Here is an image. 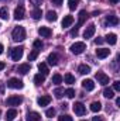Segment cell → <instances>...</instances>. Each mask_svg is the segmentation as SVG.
I'll list each match as a JSON object with an SVG mask.
<instances>
[{
    "label": "cell",
    "mask_w": 120,
    "mask_h": 121,
    "mask_svg": "<svg viewBox=\"0 0 120 121\" xmlns=\"http://www.w3.org/2000/svg\"><path fill=\"white\" fill-rule=\"evenodd\" d=\"M11 37H13V41L16 42H21L26 39V30L24 27H16L13 32H11Z\"/></svg>",
    "instance_id": "6da1fadb"
},
{
    "label": "cell",
    "mask_w": 120,
    "mask_h": 121,
    "mask_svg": "<svg viewBox=\"0 0 120 121\" xmlns=\"http://www.w3.org/2000/svg\"><path fill=\"white\" fill-rule=\"evenodd\" d=\"M7 87H10V89H23L24 83L18 78H11V79L7 80Z\"/></svg>",
    "instance_id": "7a4b0ae2"
},
{
    "label": "cell",
    "mask_w": 120,
    "mask_h": 121,
    "mask_svg": "<svg viewBox=\"0 0 120 121\" xmlns=\"http://www.w3.org/2000/svg\"><path fill=\"white\" fill-rule=\"evenodd\" d=\"M23 54H24L23 47H16V48H11V51H10V55H11L13 60H20L23 58Z\"/></svg>",
    "instance_id": "3957f363"
},
{
    "label": "cell",
    "mask_w": 120,
    "mask_h": 121,
    "mask_svg": "<svg viewBox=\"0 0 120 121\" xmlns=\"http://www.w3.org/2000/svg\"><path fill=\"white\" fill-rule=\"evenodd\" d=\"M85 49H86L85 42H75V44H72V45H71V52H72V54H75V55L82 54Z\"/></svg>",
    "instance_id": "277c9868"
},
{
    "label": "cell",
    "mask_w": 120,
    "mask_h": 121,
    "mask_svg": "<svg viewBox=\"0 0 120 121\" xmlns=\"http://www.w3.org/2000/svg\"><path fill=\"white\" fill-rule=\"evenodd\" d=\"M21 103H23V97H21V96H10V97L6 100V104H7V106H11V107L20 106Z\"/></svg>",
    "instance_id": "5b68a950"
},
{
    "label": "cell",
    "mask_w": 120,
    "mask_h": 121,
    "mask_svg": "<svg viewBox=\"0 0 120 121\" xmlns=\"http://www.w3.org/2000/svg\"><path fill=\"white\" fill-rule=\"evenodd\" d=\"M96 79H97V83H100L102 86L109 85V76L105 75L103 72H97V73H96Z\"/></svg>",
    "instance_id": "8992f818"
},
{
    "label": "cell",
    "mask_w": 120,
    "mask_h": 121,
    "mask_svg": "<svg viewBox=\"0 0 120 121\" xmlns=\"http://www.w3.org/2000/svg\"><path fill=\"white\" fill-rule=\"evenodd\" d=\"M72 108H74L75 114H78V116H83V114L86 113V107H85L82 103H75Z\"/></svg>",
    "instance_id": "52a82bcc"
},
{
    "label": "cell",
    "mask_w": 120,
    "mask_h": 121,
    "mask_svg": "<svg viewBox=\"0 0 120 121\" xmlns=\"http://www.w3.org/2000/svg\"><path fill=\"white\" fill-rule=\"evenodd\" d=\"M109 55H110V49H106V48H97L96 49V56L99 59H105Z\"/></svg>",
    "instance_id": "ba28073f"
},
{
    "label": "cell",
    "mask_w": 120,
    "mask_h": 121,
    "mask_svg": "<svg viewBox=\"0 0 120 121\" xmlns=\"http://www.w3.org/2000/svg\"><path fill=\"white\" fill-rule=\"evenodd\" d=\"M37 103H38L40 107H45L51 103V96H41V97L37 99Z\"/></svg>",
    "instance_id": "9c48e42d"
},
{
    "label": "cell",
    "mask_w": 120,
    "mask_h": 121,
    "mask_svg": "<svg viewBox=\"0 0 120 121\" xmlns=\"http://www.w3.org/2000/svg\"><path fill=\"white\" fill-rule=\"evenodd\" d=\"M95 31H96V26L95 24H89L88 27H86V30L83 32V37L88 39V38H92L93 37V34H95Z\"/></svg>",
    "instance_id": "30bf717a"
},
{
    "label": "cell",
    "mask_w": 120,
    "mask_h": 121,
    "mask_svg": "<svg viewBox=\"0 0 120 121\" xmlns=\"http://www.w3.org/2000/svg\"><path fill=\"white\" fill-rule=\"evenodd\" d=\"M82 87L86 91H92L95 89V82H93L92 79H85V80L82 82Z\"/></svg>",
    "instance_id": "8fae6325"
},
{
    "label": "cell",
    "mask_w": 120,
    "mask_h": 121,
    "mask_svg": "<svg viewBox=\"0 0 120 121\" xmlns=\"http://www.w3.org/2000/svg\"><path fill=\"white\" fill-rule=\"evenodd\" d=\"M14 18L16 20H23L24 18V7L23 6H18V7H16V10H14Z\"/></svg>",
    "instance_id": "7c38bea8"
},
{
    "label": "cell",
    "mask_w": 120,
    "mask_h": 121,
    "mask_svg": "<svg viewBox=\"0 0 120 121\" xmlns=\"http://www.w3.org/2000/svg\"><path fill=\"white\" fill-rule=\"evenodd\" d=\"M86 18H88V13H86V10H81V11H79V17H78V24H76V27L79 28V27L86 21Z\"/></svg>",
    "instance_id": "4fadbf2b"
},
{
    "label": "cell",
    "mask_w": 120,
    "mask_h": 121,
    "mask_svg": "<svg viewBox=\"0 0 120 121\" xmlns=\"http://www.w3.org/2000/svg\"><path fill=\"white\" fill-rule=\"evenodd\" d=\"M16 117H17V110H16V108H10V110H7V113H6V116H4V120L6 121H13Z\"/></svg>",
    "instance_id": "5bb4252c"
},
{
    "label": "cell",
    "mask_w": 120,
    "mask_h": 121,
    "mask_svg": "<svg viewBox=\"0 0 120 121\" xmlns=\"http://www.w3.org/2000/svg\"><path fill=\"white\" fill-rule=\"evenodd\" d=\"M38 34H40L41 37L48 38V37L52 35V31H51V28H48V27H40V28H38Z\"/></svg>",
    "instance_id": "9a60e30c"
},
{
    "label": "cell",
    "mask_w": 120,
    "mask_h": 121,
    "mask_svg": "<svg viewBox=\"0 0 120 121\" xmlns=\"http://www.w3.org/2000/svg\"><path fill=\"white\" fill-rule=\"evenodd\" d=\"M26 120H27V121H40V120H41V116H40L37 111H30V113L27 114Z\"/></svg>",
    "instance_id": "2e32d148"
},
{
    "label": "cell",
    "mask_w": 120,
    "mask_h": 121,
    "mask_svg": "<svg viewBox=\"0 0 120 121\" xmlns=\"http://www.w3.org/2000/svg\"><path fill=\"white\" fill-rule=\"evenodd\" d=\"M30 69H31V66H30V63H21V65H18V72L21 73V75H27L28 72H30Z\"/></svg>",
    "instance_id": "e0dca14e"
},
{
    "label": "cell",
    "mask_w": 120,
    "mask_h": 121,
    "mask_svg": "<svg viewBox=\"0 0 120 121\" xmlns=\"http://www.w3.org/2000/svg\"><path fill=\"white\" fill-rule=\"evenodd\" d=\"M47 60H48V65L57 66V65H58V55H57V54H50L48 58H47Z\"/></svg>",
    "instance_id": "ac0fdd59"
},
{
    "label": "cell",
    "mask_w": 120,
    "mask_h": 121,
    "mask_svg": "<svg viewBox=\"0 0 120 121\" xmlns=\"http://www.w3.org/2000/svg\"><path fill=\"white\" fill-rule=\"evenodd\" d=\"M72 23H74V17L72 16H65L64 20H62V27L64 28H68V27H71Z\"/></svg>",
    "instance_id": "d6986e66"
},
{
    "label": "cell",
    "mask_w": 120,
    "mask_h": 121,
    "mask_svg": "<svg viewBox=\"0 0 120 121\" xmlns=\"http://www.w3.org/2000/svg\"><path fill=\"white\" fill-rule=\"evenodd\" d=\"M38 70H40V72H41V75H44V76H47V75L50 73V69H48V66H47V63H45V62L38 63Z\"/></svg>",
    "instance_id": "ffe728a7"
},
{
    "label": "cell",
    "mask_w": 120,
    "mask_h": 121,
    "mask_svg": "<svg viewBox=\"0 0 120 121\" xmlns=\"http://www.w3.org/2000/svg\"><path fill=\"white\" fill-rule=\"evenodd\" d=\"M78 72H79L81 75H88V73H90V66H89V65H86V63H83V65H79V68H78Z\"/></svg>",
    "instance_id": "44dd1931"
},
{
    "label": "cell",
    "mask_w": 120,
    "mask_h": 121,
    "mask_svg": "<svg viewBox=\"0 0 120 121\" xmlns=\"http://www.w3.org/2000/svg\"><path fill=\"white\" fill-rule=\"evenodd\" d=\"M106 24H109V26H117L119 24V18L116 16H107L106 17Z\"/></svg>",
    "instance_id": "7402d4cb"
},
{
    "label": "cell",
    "mask_w": 120,
    "mask_h": 121,
    "mask_svg": "<svg viewBox=\"0 0 120 121\" xmlns=\"http://www.w3.org/2000/svg\"><path fill=\"white\" fill-rule=\"evenodd\" d=\"M106 41L109 42V45H116V42H117V35L116 34H107L106 35Z\"/></svg>",
    "instance_id": "603a6c76"
},
{
    "label": "cell",
    "mask_w": 120,
    "mask_h": 121,
    "mask_svg": "<svg viewBox=\"0 0 120 121\" xmlns=\"http://www.w3.org/2000/svg\"><path fill=\"white\" fill-rule=\"evenodd\" d=\"M45 18L48 20V21H57V18H58V14H57V11H52V10H50L48 13H47V16H45Z\"/></svg>",
    "instance_id": "cb8c5ba5"
},
{
    "label": "cell",
    "mask_w": 120,
    "mask_h": 121,
    "mask_svg": "<svg viewBox=\"0 0 120 121\" xmlns=\"http://www.w3.org/2000/svg\"><path fill=\"white\" fill-rule=\"evenodd\" d=\"M100 110H102V103H100V101H93V103L90 104V111L99 113Z\"/></svg>",
    "instance_id": "d4e9b609"
},
{
    "label": "cell",
    "mask_w": 120,
    "mask_h": 121,
    "mask_svg": "<svg viewBox=\"0 0 120 121\" xmlns=\"http://www.w3.org/2000/svg\"><path fill=\"white\" fill-rule=\"evenodd\" d=\"M45 82V76L44 75H41V73H38V75H35L34 76V83L37 85V86H40V85H42Z\"/></svg>",
    "instance_id": "484cf974"
},
{
    "label": "cell",
    "mask_w": 120,
    "mask_h": 121,
    "mask_svg": "<svg viewBox=\"0 0 120 121\" xmlns=\"http://www.w3.org/2000/svg\"><path fill=\"white\" fill-rule=\"evenodd\" d=\"M64 80H65L66 85H74V83H75V76H74L72 73H66V75L64 76Z\"/></svg>",
    "instance_id": "4316f807"
},
{
    "label": "cell",
    "mask_w": 120,
    "mask_h": 121,
    "mask_svg": "<svg viewBox=\"0 0 120 121\" xmlns=\"http://www.w3.org/2000/svg\"><path fill=\"white\" fill-rule=\"evenodd\" d=\"M31 16H32V18H34V20H40V18H41V16H42L41 9H34V10H32V13H31Z\"/></svg>",
    "instance_id": "83f0119b"
},
{
    "label": "cell",
    "mask_w": 120,
    "mask_h": 121,
    "mask_svg": "<svg viewBox=\"0 0 120 121\" xmlns=\"http://www.w3.org/2000/svg\"><path fill=\"white\" fill-rule=\"evenodd\" d=\"M0 18L1 20H7L9 18V9L7 7H1L0 9Z\"/></svg>",
    "instance_id": "f1b7e54d"
},
{
    "label": "cell",
    "mask_w": 120,
    "mask_h": 121,
    "mask_svg": "<svg viewBox=\"0 0 120 121\" xmlns=\"http://www.w3.org/2000/svg\"><path fill=\"white\" fill-rule=\"evenodd\" d=\"M103 96H105L106 99H113V97H115V90H113V89H107V87H106V89L103 90Z\"/></svg>",
    "instance_id": "f546056e"
},
{
    "label": "cell",
    "mask_w": 120,
    "mask_h": 121,
    "mask_svg": "<svg viewBox=\"0 0 120 121\" xmlns=\"http://www.w3.org/2000/svg\"><path fill=\"white\" fill-rule=\"evenodd\" d=\"M62 80H64V78L61 76L60 73H55V75L52 76V83H55V85H61Z\"/></svg>",
    "instance_id": "4dcf8cb0"
},
{
    "label": "cell",
    "mask_w": 120,
    "mask_h": 121,
    "mask_svg": "<svg viewBox=\"0 0 120 121\" xmlns=\"http://www.w3.org/2000/svg\"><path fill=\"white\" fill-rule=\"evenodd\" d=\"M79 4V0H68V7L69 10H75Z\"/></svg>",
    "instance_id": "1f68e13d"
},
{
    "label": "cell",
    "mask_w": 120,
    "mask_h": 121,
    "mask_svg": "<svg viewBox=\"0 0 120 121\" xmlns=\"http://www.w3.org/2000/svg\"><path fill=\"white\" fill-rule=\"evenodd\" d=\"M64 93H65V90H64L62 87H57V89L54 90V94H55V97H57V99H61V97L64 96Z\"/></svg>",
    "instance_id": "d6a6232c"
},
{
    "label": "cell",
    "mask_w": 120,
    "mask_h": 121,
    "mask_svg": "<svg viewBox=\"0 0 120 121\" xmlns=\"http://www.w3.org/2000/svg\"><path fill=\"white\" fill-rule=\"evenodd\" d=\"M65 94H66V97H68V99H74L76 93H75V90H74L72 87H69V89H66V90H65Z\"/></svg>",
    "instance_id": "836d02e7"
},
{
    "label": "cell",
    "mask_w": 120,
    "mask_h": 121,
    "mask_svg": "<svg viewBox=\"0 0 120 121\" xmlns=\"http://www.w3.org/2000/svg\"><path fill=\"white\" fill-rule=\"evenodd\" d=\"M38 52H40V51H37V49L31 51L30 55H28V60H35V59H37V56H38Z\"/></svg>",
    "instance_id": "e575fe53"
},
{
    "label": "cell",
    "mask_w": 120,
    "mask_h": 121,
    "mask_svg": "<svg viewBox=\"0 0 120 121\" xmlns=\"http://www.w3.org/2000/svg\"><path fill=\"white\" fill-rule=\"evenodd\" d=\"M58 121H74V120H72L71 116H68V114H62V116L58 117Z\"/></svg>",
    "instance_id": "d590c367"
},
{
    "label": "cell",
    "mask_w": 120,
    "mask_h": 121,
    "mask_svg": "<svg viewBox=\"0 0 120 121\" xmlns=\"http://www.w3.org/2000/svg\"><path fill=\"white\" fill-rule=\"evenodd\" d=\"M41 48H42V42H41V39H35V41H34V49L40 51Z\"/></svg>",
    "instance_id": "8d00e7d4"
},
{
    "label": "cell",
    "mask_w": 120,
    "mask_h": 121,
    "mask_svg": "<svg viewBox=\"0 0 120 121\" xmlns=\"http://www.w3.org/2000/svg\"><path fill=\"white\" fill-rule=\"evenodd\" d=\"M45 116H47V117H54V116H55V108H54V107L48 108V110L45 111Z\"/></svg>",
    "instance_id": "74e56055"
},
{
    "label": "cell",
    "mask_w": 120,
    "mask_h": 121,
    "mask_svg": "<svg viewBox=\"0 0 120 121\" xmlns=\"http://www.w3.org/2000/svg\"><path fill=\"white\" fill-rule=\"evenodd\" d=\"M113 90H115V91H120V82H119V80L113 82Z\"/></svg>",
    "instance_id": "f35d334b"
},
{
    "label": "cell",
    "mask_w": 120,
    "mask_h": 121,
    "mask_svg": "<svg viewBox=\"0 0 120 121\" xmlns=\"http://www.w3.org/2000/svg\"><path fill=\"white\" fill-rule=\"evenodd\" d=\"M103 41H105V39H103L102 37H97V38L95 39V44H96V45H100V44H103Z\"/></svg>",
    "instance_id": "ab89813d"
},
{
    "label": "cell",
    "mask_w": 120,
    "mask_h": 121,
    "mask_svg": "<svg viewBox=\"0 0 120 121\" xmlns=\"http://www.w3.org/2000/svg\"><path fill=\"white\" fill-rule=\"evenodd\" d=\"M78 31H79V28H78V27L72 28V30H71V35H72V37H76V35H78Z\"/></svg>",
    "instance_id": "60d3db41"
},
{
    "label": "cell",
    "mask_w": 120,
    "mask_h": 121,
    "mask_svg": "<svg viewBox=\"0 0 120 121\" xmlns=\"http://www.w3.org/2000/svg\"><path fill=\"white\" fill-rule=\"evenodd\" d=\"M62 1H64V0H52V3H54L55 6H61V4H62Z\"/></svg>",
    "instance_id": "b9f144b4"
},
{
    "label": "cell",
    "mask_w": 120,
    "mask_h": 121,
    "mask_svg": "<svg viewBox=\"0 0 120 121\" xmlns=\"http://www.w3.org/2000/svg\"><path fill=\"white\" fill-rule=\"evenodd\" d=\"M30 1L32 3V4H35V6H38V4H40V3H41L42 0H30Z\"/></svg>",
    "instance_id": "7bdbcfd3"
},
{
    "label": "cell",
    "mask_w": 120,
    "mask_h": 121,
    "mask_svg": "<svg viewBox=\"0 0 120 121\" xmlns=\"http://www.w3.org/2000/svg\"><path fill=\"white\" fill-rule=\"evenodd\" d=\"M92 121H105V120H103L102 117H93V118H92Z\"/></svg>",
    "instance_id": "ee69618b"
},
{
    "label": "cell",
    "mask_w": 120,
    "mask_h": 121,
    "mask_svg": "<svg viewBox=\"0 0 120 121\" xmlns=\"http://www.w3.org/2000/svg\"><path fill=\"white\" fill-rule=\"evenodd\" d=\"M4 68H6V63L4 62H0V70H3Z\"/></svg>",
    "instance_id": "f6af8a7d"
},
{
    "label": "cell",
    "mask_w": 120,
    "mask_h": 121,
    "mask_svg": "<svg viewBox=\"0 0 120 121\" xmlns=\"http://www.w3.org/2000/svg\"><path fill=\"white\" fill-rule=\"evenodd\" d=\"M116 106H117V107H120V97H117V99H116Z\"/></svg>",
    "instance_id": "bcb514c9"
},
{
    "label": "cell",
    "mask_w": 120,
    "mask_h": 121,
    "mask_svg": "<svg viewBox=\"0 0 120 121\" xmlns=\"http://www.w3.org/2000/svg\"><path fill=\"white\" fill-rule=\"evenodd\" d=\"M3 49H4V47H3V44H0V55L3 54Z\"/></svg>",
    "instance_id": "7dc6e473"
},
{
    "label": "cell",
    "mask_w": 120,
    "mask_h": 121,
    "mask_svg": "<svg viewBox=\"0 0 120 121\" xmlns=\"http://www.w3.org/2000/svg\"><path fill=\"white\" fill-rule=\"evenodd\" d=\"M110 3H113V4H116V3H119V0H109Z\"/></svg>",
    "instance_id": "c3c4849f"
},
{
    "label": "cell",
    "mask_w": 120,
    "mask_h": 121,
    "mask_svg": "<svg viewBox=\"0 0 120 121\" xmlns=\"http://www.w3.org/2000/svg\"><path fill=\"white\" fill-rule=\"evenodd\" d=\"M0 114H1V110H0Z\"/></svg>",
    "instance_id": "681fc988"
},
{
    "label": "cell",
    "mask_w": 120,
    "mask_h": 121,
    "mask_svg": "<svg viewBox=\"0 0 120 121\" xmlns=\"http://www.w3.org/2000/svg\"><path fill=\"white\" fill-rule=\"evenodd\" d=\"M82 121H86V120H82Z\"/></svg>",
    "instance_id": "f907efd6"
}]
</instances>
